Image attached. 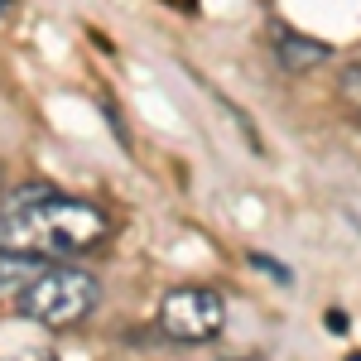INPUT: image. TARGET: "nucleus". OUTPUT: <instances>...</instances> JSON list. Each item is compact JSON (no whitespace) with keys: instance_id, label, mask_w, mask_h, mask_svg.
I'll list each match as a JSON object with an SVG mask.
<instances>
[{"instance_id":"obj_1","label":"nucleus","mask_w":361,"mask_h":361,"mask_svg":"<svg viewBox=\"0 0 361 361\" xmlns=\"http://www.w3.org/2000/svg\"><path fill=\"white\" fill-rule=\"evenodd\" d=\"M111 236L106 207L68 197L49 183H29L0 202V241L39 260H73Z\"/></svg>"},{"instance_id":"obj_2","label":"nucleus","mask_w":361,"mask_h":361,"mask_svg":"<svg viewBox=\"0 0 361 361\" xmlns=\"http://www.w3.org/2000/svg\"><path fill=\"white\" fill-rule=\"evenodd\" d=\"M20 313L39 328H78L82 318H92V308L102 304V279L68 265V260H49L39 275L20 289Z\"/></svg>"},{"instance_id":"obj_3","label":"nucleus","mask_w":361,"mask_h":361,"mask_svg":"<svg viewBox=\"0 0 361 361\" xmlns=\"http://www.w3.org/2000/svg\"><path fill=\"white\" fill-rule=\"evenodd\" d=\"M226 328V304L207 284H173L159 299V333L183 347H202Z\"/></svg>"},{"instance_id":"obj_4","label":"nucleus","mask_w":361,"mask_h":361,"mask_svg":"<svg viewBox=\"0 0 361 361\" xmlns=\"http://www.w3.org/2000/svg\"><path fill=\"white\" fill-rule=\"evenodd\" d=\"M44 265H49V260L25 255V250H15V246H5V241H0V299H20V289H25Z\"/></svg>"},{"instance_id":"obj_5","label":"nucleus","mask_w":361,"mask_h":361,"mask_svg":"<svg viewBox=\"0 0 361 361\" xmlns=\"http://www.w3.org/2000/svg\"><path fill=\"white\" fill-rule=\"evenodd\" d=\"M275 58L289 68V73H308V68H318V63H328V44H318V39H304V34H275Z\"/></svg>"},{"instance_id":"obj_6","label":"nucleus","mask_w":361,"mask_h":361,"mask_svg":"<svg viewBox=\"0 0 361 361\" xmlns=\"http://www.w3.org/2000/svg\"><path fill=\"white\" fill-rule=\"evenodd\" d=\"M337 97H342V106H347V116H352V121L361 126V58L342 68V78H337Z\"/></svg>"},{"instance_id":"obj_7","label":"nucleus","mask_w":361,"mask_h":361,"mask_svg":"<svg viewBox=\"0 0 361 361\" xmlns=\"http://www.w3.org/2000/svg\"><path fill=\"white\" fill-rule=\"evenodd\" d=\"M250 265H255V270H270V275H275V279H289V270H284V265H275L270 255H260V250L250 255Z\"/></svg>"},{"instance_id":"obj_8","label":"nucleus","mask_w":361,"mask_h":361,"mask_svg":"<svg viewBox=\"0 0 361 361\" xmlns=\"http://www.w3.org/2000/svg\"><path fill=\"white\" fill-rule=\"evenodd\" d=\"M10 361H58V357H10Z\"/></svg>"},{"instance_id":"obj_9","label":"nucleus","mask_w":361,"mask_h":361,"mask_svg":"<svg viewBox=\"0 0 361 361\" xmlns=\"http://www.w3.org/2000/svg\"><path fill=\"white\" fill-rule=\"evenodd\" d=\"M347 361H361V352H352V357H347Z\"/></svg>"}]
</instances>
